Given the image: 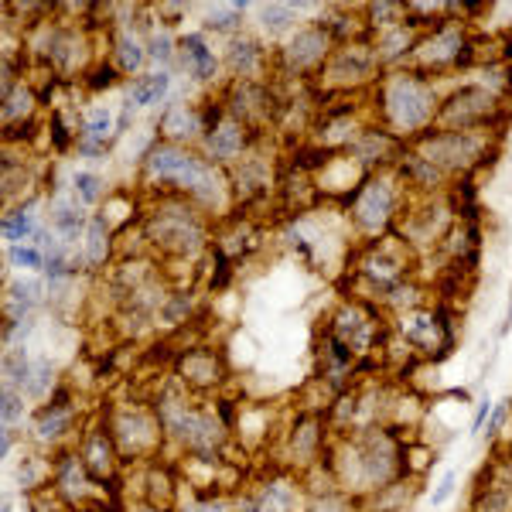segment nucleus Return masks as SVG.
Here are the masks:
<instances>
[{"instance_id":"1","label":"nucleus","mask_w":512,"mask_h":512,"mask_svg":"<svg viewBox=\"0 0 512 512\" xmlns=\"http://www.w3.org/2000/svg\"><path fill=\"white\" fill-rule=\"evenodd\" d=\"M376 123L400 140H417L437 123L441 93L437 82L410 69H393L376 82Z\"/></svg>"},{"instance_id":"2","label":"nucleus","mask_w":512,"mask_h":512,"mask_svg":"<svg viewBox=\"0 0 512 512\" xmlns=\"http://www.w3.org/2000/svg\"><path fill=\"white\" fill-rule=\"evenodd\" d=\"M140 233L161 260L192 263L212 253V219L181 195H158L151 212L140 216Z\"/></svg>"},{"instance_id":"3","label":"nucleus","mask_w":512,"mask_h":512,"mask_svg":"<svg viewBox=\"0 0 512 512\" xmlns=\"http://www.w3.org/2000/svg\"><path fill=\"white\" fill-rule=\"evenodd\" d=\"M407 212V185H403L400 171L386 168L373 171L362 178V185L345 198V219H349V233H355L362 243L393 233L396 219Z\"/></svg>"},{"instance_id":"4","label":"nucleus","mask_w":512,"mask_h":512,"mask_svg":"<svg viewBox=\"0 0 512 512\" xmlns=\"http://www.w3.org/2000/svg\"><path fill=\"white\" fill-rule=\"evenodd\" d=\"M410 263H414V246L400 233H386L373 243H362L359 260L352 263V284H362V294L352 297L383 301L396 287L410 284Z\"/></svg>"},{"instance_id":"5","label":"nucleus","mask_w":512,"mask_h":512,"mask_svg":"<svg viewBox=\"0 0 512 512\" xmlns=\"http://www.w3.org/2000/svg\"><path fill=\"white\" fill-rule=\"evenodd\" d=\"M110 427L113 441H117V451L123 458V465L137 468V465H151V461L161 458L164 444H168V434H164V424L154 410V403H123L113 414H99Z\"/></svg>"},{"instance_id":"6","label":"nucleus","mask_w":512,"mask_h":512,"mask_svg":"<svg viewBox=\"0 0 512 512\" xmlns=\"http://www.w3.org/2000/svg\"><path fill=\"white\" fill-rule=\"evenodd\" d=\"M475 59V38L468 35L465 21H441L437 28L424 31L410 55V62L403 69L410 72H420V76L434 79V76H444V72H454V69H468Z\"/></svg>"},{"instance_id":"7","label":"nucleus","mask_w":512,"mask_h":512,"mask_svg":"<svg viewBox=\"0 0 512 512\" xmlns=\"http://www.w3.org/2000/svg\"><path fill=\"white\" fill-rule=\"evenodd\" d=\"M79 403H76V393L69 390V386H59V393L52 396L48 403H41V407L31 414L28 420V444L45 454H62L69 448H76L79 441Z\"/></svg>"},{"instance_id":"8","label":"nucleus","mask_w":512,"mask_h":512,"mask_svg":"<svg viewBox=\"0 0 512 512\" xmlns=\"http://www.w3.org/2000/svg\"><path fill=\"white\" fill-rule=\"evenodd\" d=\"M335 52V38L318 21L301 24L284 45L274 48V76L284 79H308L328 65Z\"/></svg>"},{"instance_id":"9","label":"nucleus","mask_w":512,"mask_h":512,"mask_svg":"<svg viewBox=\"0 0 512 512\" xmlns=\"http://www.w3.org/2000/svg\"><path fill=\"white\" fill-rule=\"evenodd\" d=\"M393 332L403 338L410 352L427 355L431 362L448 359L454 349V328L448 315L441 308H431V304H417L410 311H400L393 318Z\"/></svg>"},{"instance_id":"10","label":"nucleus","mask_w":512,"mask_h":512,"mask_svg":"<svg viewBox=\"0 0 512 512\" xmlns=\"http://www.w3.org/2000/svg\"><path fill=\"white\" fill-rule=\"evenodd\" d=\"M256 140L260 137H256L243 120H236L233 113L222 106V99L205 103V137H202V147H198V151H202L212 164L233 168Z\"/></svg>"},{"instance_id":"11","label":"nucleus","mask_w":512,"mask_h":512,"mask_svg":"<svg viewBox=\"0 0 512 512\" xmlns=\"http://www.w3.org/2000/svg\"><path fill=\"white\" fill-rule=\"evenodd\" d=\"M321 79L332 89L342 93H359V89H376V82L383 79V65L376 59V48L369 38L359 41H345L335 45L332 59L321 69Z\"/></svg>"},{"instance_id":"12","label":"nucleus","mask_w":512,"mask_h":512,"mask_svg":"<svg viewBox=\"0 0 512 512\" xmlns=\"http://www.w3.org/2000/svg\"><path fill=\"white\" fill-rule=\"evenodd\" d=\"M328 321H332L328 335H335L342 345H349L355 355H369L386 335L383 311H379L376 301H366V297L349 294Z\"/></svg>"},{"instance_id":"13","label":"nucleus","mask_w":512,"mask_h":512,"mask_svg":"<svg viewBox=\"0 0 512 512\" xmlns=\"http://www.w3.org/2000/svg\"><path fill=\"white\" fill-rule=\"evenodd\" d=\"M502 113V99L482 89L478 82L458 86L448 99H441L437 130H492L495 117Z\"/></svg>"},{"instance_id":"14","label":"nucleus","mask_w":512,"mask_h":512,"mask_svg":"<svg viewBox=\"0 0 512 512\" xmlns=\"http://www.w3.org/2000/svg\"><path fill=\"white\" fill-rule=\"evenodd\" d=\"M76 451H79L82 465L89 468V475H93L103 489H117L123 458H120L117 441H113V434H110V427H106L103 417L82 427V434L76 441Z\"/></svg>"},{"instance_id":"15","label":"nucleus","mask_w":512,"mask_h":512,"mask_svg":"<svg viewBox=\"0 0 512 512\" xmlns=\"http://www.w3.org/2000/svg\"><path fill=\"white\" fill-rule=\"evenodd\" d=\"M250 495L256 502V512H304L311 499L308 485H304V475L287 465L263 475L250 489Z\"/></svg>"},{"instance_id":"16","label":"nucleus","mask_w":512,"mask_h":512,"mask_svg":"<svg viewBox=\"0 0 512 512\" xmlns=\"http://www.w3.org/2000/svg\"><path fill=\"white\" fill-rule=\"evenodd\" d=\"M226 376H229L226 359H222L212 345H195V349H185L178 355V362H175V379L192 396H205V393L219 390V386L226 383Z\"/></svg>"},{"instance_id":"17","label":"nucleus","mask_w":512,"mask_h":512,"mask_svg":"<svg viewBox=\"0 0 512 512\" xmlns=\"http://www.w3.org/2000/svg\"><path fill=\"white\" fill-rule=\"evenodd\" d=\"M222 69L233 76V82H256L263 79L267 69H274V52H270L260 35L239 31V35L226 38V45H222Z\"/></svg>"},{"instance_id":"18","label":"nucleus","mask_w":512,"mask_h":512,"mask_svg":"<svg viewBox=\"0 0 512 512\" xmlns=\"http://www.w3.org/2000/svg\"><path fill=\"white\" fill-rule=\"evenodd\" d=\"M154 137L168 140V144H181V147H202L205 103H195V99H185V96L171 99V103L161 110Z\"/></svg>"},{"instance_id":"19","label":"nucleus","mask_w":512,"mask_h":512,"mask_svg":"<svg viewBox=\"0 0 512 512\" xmlns=\"http://www.w3.org/2000/svg\"><path fill=\"white\" fill-rule=\"evenodd\" d=\"M178 69L188 72L198 86H216L222 76V52H216L212 38L202 28L178 35Z\"/></svg>"},{"instance_id":"20","label":"nucleus","mask_w":512,"mask_h":512,"mask_svg":"<svg viewBox=\"0 0 512 512\" xmlns=\"http://www.w3.org/2000/svg\"><path fill=\"white\" fill-rule=\"evenodd\" d=\"M260 147H263V137L256 140V144L233 164V168H226L229 181H233L236 202H243V205L256 202V198H263L270 188H274V171H270V164H267V158H263Z\"/></svg>"},{"instance_id":"21","label":"nucleus","mask_w":512,"mask_h":512,"mask_svg":"<svg viewBox=\"0 0 512 512\" xmlns=\"http://www.w3.org/2000/svg\"><path fill=\"white\" fill-rule=\"evenodd\" d=\"M41 209H45V192H38L18 205H11V209H4V226H0L4 229V243L7 246L35 243V236L48 226V216Z\"/></svg>"},{"instance_id":"22","label":"nucleus","mask_w":512,"mask_h":512,"mask_svg":"<svg viewBox=\"0 0 512 512\" xmlns=\"http://www.w3.org/2000/svg\"><path fill=\"white\" fill-rule=\"evenodd\" d=\"M140 21H144V18H140ZM140 21L117 24V28H113L110 62L123 72V79L144 76V65L151 62V59H147V35H140V31H137Z\"/></svg>"},{"instance_id":"23","label":"nucleus","mask_w":512,"mask_h":512,"mask_svg":"<svg viewBox=\"0 0 512 512\" xmlns=\"http://www.w3.org/2000/svg\"><path fill=\"white\" fill-rule=\"evenodd\" d=\"M171 93H175V72L168 69H151L137 79H127L123 86V99H127L134 110H164L171 103Z\"/></svg>"},{"instance_id":"24","label":"nucleus","mask_w":512,"mask_h":512,"mask_svg":"<svg viewBox=\"0 0 512 512\" xmlns=\"http://www.w3.org/2000/svg\"><path fill=\"white\" fill-rule=\"evenodd\" d=\"M113 253H117V233L103 219V212H93L86 236H82V263H86L89 274H99V270H106L113 263Z\"/></svg>"},{"instance_id":"25","label":"nucleus","mask_w":512,"mask_h":512,"mask_svg":"<svg viewBox=\"0 0 512 512\" xmlns=\"http://www.w3.org/2000/svg\"><path fill=\"white\" fill-rule=\"evenodd\" d=\"M79 140H89V144L110 151L117 144V110L110 103H89L79 113Z\"/></svg>"},{"instance_id":"26","label":"nucleus","mask_w":512,"mask_h":512,"mask_svg":"<svg viewBox=\"0 0 512 512\" xmlns=\"http://www.w3.org/2000/svg\"><path fill=\"white\" fill-rule=\"evenodd\" d=\"M297 21L301 18H297L294 4H260L256 7V35L263 41H280V45H284V41L301 28Z\"/></svg>"},{"instance_id":"27","label":"nucleus","mask_w":512,"mask_h":512,"mask_svg":"<svg viewBox=\"0 0 512 512\" xmlns=\"http://www.w3.org/2000/svg\"><path fill=\"white\" fill-rule=\"evenodd\" d=\"M246 11H250V4H209L205 7V18H202V31L205 35L233 38L243 31Z\"/></svg>"},{"instance_id":"28","label":"nucleus","mask_w":512,"mask_h":512,"mask_svg":"<svg viewBox=\"0 0 512 512\" xmlns=\"http://www.w3.org/2000/svg\"><path fill=\"white\" fill-rule=\"evenodd\" d=\"M147 59H151L154 69L175 72V65H178V35L175 31L154 21V28H147Z\"/></svg>"},{"instance_id":"29","label":"nucleus","mask_w":512,"mask_h":512,"mask_svg":"<svg viewBox=\"0 0 512 512\" xmlns=\"http://www.w3.org/2000/svg\"><path fill=\"white\" fill-rule=\"evenodd\" d=\"M69 188H72V195L86 205V209H96V205L106 202V178L93 168H72L69 171Z\"/></svg>"},{"instance_id":"30","label":"nucleus","mask_w":512,"mask_h":512,"mask_svg":"<svg viewBox=\"0 0 512 512\" xmlns=\"http://www.w3.org/2000/svg\"><path fill=\"white\" fill-rule=\"evenodd\" d=\"M21 270V274H45V253L35 243L7 246L4 250V270Z\"/></svg>"},{"instance_id":"31","label":"nucleus","mask_w":512,"mask_h":512,"mask_svg":"<svg viewBox=\"0 0 512 512\" xmlns=\"http://www.w3.org/2000/svg\"><path fill=\"white\" fill-rule=\"evenodd\" d=\"M178 512H233V492H188V499L181 495Z\"/></svg>"},{"instance_id":"32","label":"nucleus","mask_w":512,"mask_h":512,"mask_svg":"<svg viewBox=\"0 0 512 512\" xmlns=\"http://www.w3.org/2000/svg\"><path fill=\"white\" fill-rule=\"evenodd\" d=\"M304 512H359V499L342 489H325V492H311L308 509Z\"/></svg>"},{"instance_id":"33","label":"nucleus","mask_w":512,"mask_h":512,"mask_svg":"<svg viewBox=\"0 0 512 512\" xmlns=\"http://www.w3.org/2000/svg\"><path fill=\"white\" fill-rule=\"evenodd\" d=\"M82 82H86L93 93H99V89L106 93V89H113V86H127V82H123V72L113 62H96L93 69H89V76L82 79Z\"/></svg>"},{"instance_id":"34","label":"nucleus","mask_w":512,"mask_h":512,"mask_svg":"<svg viewBox=\"0 0 512 512\" xmlns=\"http://www.w3.org/2000/svg\"><path fill=\"white\" fill-rule=\"evenodd\" d=\"M28 420H31L28 400H24L14 386H4V427H14V431H18V427H24Z\"/></svg>"},{"instance_id":"35","label":"nucleus","mask_w":512,"mask_h":512,"mask_svg":"<svg viewBox=\"0 0 512 512\" xmlns=\"http://www.w3.org/2000/svg\"><path fill=\"white\" fill-rule=\"evenodd\" d=\"M454 492H458V468H448V472L437 478V485L431 489V509H444Z\"/></svg>"},{"instance_id":"36","label":"nucleus","mask_w":512,"mask_h":512,"mask_svg":"<svg viewBox=\"0 0 512 512\" xmlns=\"http://www.w3.org/2000/svg\"><path fill=\"white\" fill-rule=\"evenodd\" d=\"M509 414H512V400L495 403L492 414H489V420H485V427H482V434L489 437V441H492V437H499V434H502V427H506Z\"/></svg>"},{"instance_id":"37","label":"nucleus","mask_w":512,"mask_h":512,"mask_svg":"<svg viewBox=\"0 0 512 512\" xmlns=\"http://www.w3.org/2000/svg\"><path fill=\"white\" fill-rule=\"evenodd\" d=\"M492 396L485 393L482 400L475 403V414H472V427H468V431H472V437H482V427H485V420H489V414H492Z\"/></svg>"},{"instance_id":"38","label":"nucleus","mask_w":512,"mask_h":512,"mask_svg":"<svg viewBox=\"0 0 512 512\" xmlns=\"http://www.w3.org/2000/svg\"><path fill=\"white\" fill-rule=\"evenodd\" d=\"M130 512H178V509H161V506H151V502H137Z\"/></svg>"},{"instance_id":"39","label":"nucleus","mask_w":512,"mask_h":512,"mask_svg":"<svg viewBox=\"0 0 512 512\" xmlns=\"http://www.w3.org/2000/svg\"><path fill=\"white\" fill-rule=\"evenodd\" d=\"M4 512H14V499H11V495L4 499Z\"/></svg>"},{"instance_id":"40","label":"nucleus","mask_w":512,"mask_h":512,"mask_svg":"<svg viewBox=\"0 0 512 512\" xmlns=\"http://www.w3.org/2000/svg\"><path fill=\"white\" fill-rule=\"evenodd\" d=\"M506 321H509V325H512V294H509V318H506Z\"/></svg>"}]
</instances>
